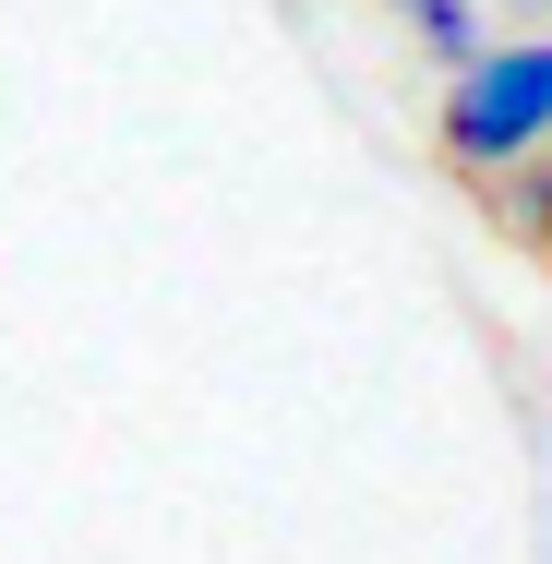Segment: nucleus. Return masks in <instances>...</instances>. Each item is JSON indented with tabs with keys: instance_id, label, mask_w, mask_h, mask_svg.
<instances>
[{
	"instance_id": "nucleus-1",
	"label": "nucleus",
	"mask_w": 552,
	"mask_h": 564,
	"mask_svg": "<svg viewBox=\"0 0 552 564\" xmlns=\"http://www.w3.org/2000/svg\"><path fill=\"white\" fill-rule=\"evenodd\" d=\"M444 156L480 169V181L552 156V36H505L444 85Z\"/></svg>"
},
{
	"instance_id": "nucleus-2",
	"label": "nucleus",
	"mask_w": 552,
	"mask_h": 564,
	"mask_svg": "<svg viewBox=\"0 0 552 564\" xmlns=\"http://www.w3.org/2000/svg\"><path fill=\"white\" fill-rule=\"evenodd\" d=\"M397 12L421 24V48H433V61H456V73L493 48V36H480V0H397Z\"/></svg>"
},
{
	"instance_id": "nucleus-3",
	"label": "nucleus",
	"mask_w": 552,
	"mask_h": 564,
	"mask_svg": "<svg viewBox=\"0 0 552 564\" xmlns=\"http://www.w3.org/2000/svg\"><path fill=\"white\" fill-rule=\"evenodd\" d=\"M505 217L552 252V169H541V156H529V169H505Z\"/></svg>"
},
{
	"instance_id": "nucleus-4",
	"label": "nucleus",
	"mask_w": 552,
	"mask_h": 564,
	"mask_svg": "<svg viewBox=\"0 0 552 564\" xmlns=\"http://www.w3.org/2000/svg\"><path fill=\"white\" fill-rule=\"evenodd\" d=\"M529 12H552V0H529Z\"/></svg>"
},
{
	"instance_id": "nucleus-5",
	"label": "nucleus",
	"mask_w": 552,
	"mask_h": 564,
	"mask_svg": "<svg viewBox=\"0 0 552 564\" xmlns=\"http://www.w3.org/2000/svg\"><path fill=\"white\" fill-rule=\"evenodd\" d=\"M541 169H552V156H541Z\"/></svg>"
}]
</instances>
